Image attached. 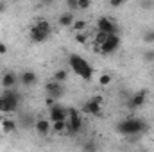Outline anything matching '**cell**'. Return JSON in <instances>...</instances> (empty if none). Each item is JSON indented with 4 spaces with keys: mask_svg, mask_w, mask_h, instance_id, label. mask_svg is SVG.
Segmentation results:
<instances>
[{
    "mask_svg": "<svg viewBox=\"0 0 154 152\" xmlns=\"http://www.w3.org/2000/svg\"><path fill=\"white\" fill-rule=\"evenodd\" d=\"M48 109H50V111H48V120H50V122L66 120V116H68V108H65V106H61V104H54V106H50Z\"/></svg>",
    "mask_w": 154,
    "mask_h": 152,
    "instance_id": "10",
    "label": "cell"
},
{
    "mask_svg": "<svg viewBox=\"0 0 154 152\" xmlns=\"http://www.w3.org/2000/svg\"><path fill=\"white\" fill-rule=\"evenodd\" d=\"M74 20H75V14H74V11H65V13H61V14H59V18H57V23H59L61 27H72Z\"/></svg>",
    "mask_w": 154,
    "mask_h": 152,
    "instance_id": "14",
    "label": "cell"
},
{
    "mask_svg": "<svg viewBox=\"0 0 154 152\" xmlns=\"http://www.w3.org/2000/svg\"><path fill=\"white\" fill-rule=\"evenodd\" d=\"M82 129V116L75 108H68V116H66V131L68 134H77Z\"/></svg>",
    "mask_w": 154,
    "mask_h": 152,
    "instance_id": "5",
    "label": "cell"
},
{
    "mask_svg": "<svg viewBox=\"0 0 154 152\" xmlns=\"http://www.w3.org/2000/svg\"><path fill=\"white\" fill-rule=\"evenodd\" d=\"M66 5H68V9H70V11H75V9H79L77 0H66Z\"/></svg>",
    "mask_w": 154,
    "mask_h": 152,
    "instance_id": "27",
    "label": "cell"
},
{
    "mask_svg": "<svg viewBox=\"0 0 154 152\" xmlns=\"http://www.w3.org/2000/svg\"><path fill=\"white\" fill-rule=\"evenodd\" d=\"M81 111L84 114H93V116L100 114V111H102V99H100V97H93V99L86 100V102L82 104Z\"/></svg>",
    "mask_w": 154,
    "mask_h": 152,
    "instance_id": "7",
    "label": "cell"
},
{
    "mask_svg": "<svg viewBox=\"0 0 154 152\" xmlns=\"http://www.w3.org/2000/svg\"><path fill=\"white\" fill-rule=\"evenodd\" d=\"M143 59H145V61H149V63L154 61V50H147V52L143 54Z\"/></svg>",
    "mask_w": 154,
    "mask_h": 152,
    "instance_id": "28",
    "label": "cell"
},
{
    "mask_svg": "<svg viewBox=\"0 0 154 152\" xmlns=\"http://www.w3.org/2000/svg\"><path fill=\"white\" fill-rule=\"evenodd\" d=\"M20 84L22 86H25V88H31V86H34L36 82H38V75L32 72V70H25V72H22L20 74Z\"/></svg>",
    "mask_w": 154,
    "mask_h": 152,
    "instance_id": "12",
    "label": "cell"
},
{
    "mask_svg": "<svg viewBox=\"0 0 154 152\" xmlns=\"http://www.w3.org/2000/svg\"><path fill=\"white\" fill-rule=\"evenodd\" d=\"M152 72H154V65H152Z\"/></svg>",
    "mask_w": 154,
    "mask_h": 152,
    "instance_id": "34",
    "label": "cell"
},
{
    "mask_svg": "<svg viewBox=\"0 0 154 152\" xmlns=\"http://www.w3.org/2000/svg\"><path fill=\"white\" fill-rule=\"evenodd\" d=\"M125 2H127V0H109V5H111V7H122Z\"/></svg>",
    "mask_w": 154,
    "mask_h": 152,
    "instance_id": "26",
    "label": "cell"
},
{
    "mask_svg": "<svg viewBox=\"0 0 154 152\" xmlns=\"http://www.w3.org/2000/svg\"><path fill=\"white\" fill-rule=\"evenodd\" d=\"M86 39H88V36H86L82 31H81V32H75V41H77V43L84 45V43H86Z\"/></svg>",
    "mask_w": 154,
    "mask_h": 152,
    "instance_id": "24",
    "label": "cell"
},
{
    "mask_svg": "<svg viewBox=\"0 0 154 152\" xmlns=\"http://www.w3.org/2000/svg\"><path fill=\"white\" fill-rule=\"evenodd\" d=\"M54 100H56V99H52V97H48V95H47V99H45V104H47V108H50V106H54V104H56Z\"/></svg>",
    "mask_w": 154,
    "mask_h": 152,
    "instance_id": "29",
    "label": "cell"
},
{
    "mask_svg": "<svg viewBox=\"0 0 154 152\" xmlns=\"http://www.w3.org/2000/svg\"><path fill=\"white\" fill-rule=\"evenodd\" d=\"M48 36H50V23L47 20H38L31 29V39L36 43H41Z\"/></svg>",
    "mask_w": 154,
    "mask_h": 152,
    "instance_id": "4",
    "label": "cell"
},
{
    "mask_svg": "<svg viewBox=\"0 0 154 152\" xmlns=\"http://www.w3.org/2000/svg\"><path fill=\"white\" fill-rule=\"evenodd\" d=\"M43 2H45L47 5H48V4H54V0H43Z\"/></svg>",
    "mask_w": 154,
    "mask_h": 152,
    "instance_id": "31",
    "label": "cell"
},
{
    "mask_svg": "<svg viewBox=\"0 0 154 152\" xmlns=\"http://www.w3.org/2000/svg\"><path fill=\"white\" fill-rule=\"evenodd\" d=\"M66 79H68V72H66V70H63V68H61V70H57V72L54 74V81H59V82H65Z\"/></svg>",
    "mask_w": 154,
    "mask_h": 152,
    "instance_id": "19",
    "label": "cell"
},
{
    "mask_svg": "<svg viewBox=\"0 0 154 152\" xmlns=\"http://www.w3.org/2000/svg\"><path fill=\"white\" fill-rule=\"evenodd\" d=\"M108 38H109V34H108V32H100V31H97V36H95V43H97V47H99V45H102Z\"/></svg>",
    "mask_w": 154,
    "mask_h": 152,
    "instance_id": "21",
    "label": "cell"
},
{
    "mask_svg": "<svg viewBox=\"0 0 154 152\" xmlns=\"http://www.w3.org/2000/svg\"><path fill=\"white\" fill-rule=\"evenodd\" d=\"M145 99H147V91H145V90L134 93V95L131 97V100H129V108H131V109H138L140 106L145 104Z\"/></svg>",
    "mask_w": 154,
    "mask_h": 152,
    "instance_id": "13",
    "label": "cell"
},
{
    "mask_svg": "<svg viewBox=\"0 0 154 152\" xmlns=\"http://www.w3.org/2000/svg\"><path fill=\"white\" fill-rule=\"evenodd\" d=\"M16 81H18V77L14 75L13 72H7V74H4V77H2V86L4 88H13L16 84Z\"/></svg>",
    "mask_w": 154,
    "mask_h": 152,
    "instance_id": "15",
    "label": "cell"
},
{
    "mask_svg": "<svg viewBox=\"0 0 154 152\" xmlns=\"http://www.w3.org/2000/svg\"><path fill=\"white\" fill-rule=\"evenodd\" d=\"M34 122H36V120H34L32 114H22V116H20V123H22L23 127H32Z\"/></svg>",
    "mask_w": 154,
    "mask_h": 152,
    "instance_id": "18",
    "label": "cell"
},
{
    "mask_svg": "<svg viewBox=\"0 0 154 152\" xmlns=\"http://www.w3.org/2000/svg\"><path fill=\"white\" fill-rule=\"evenodd\" d=\"M68 65H70L72 72H74L77 77H81L82 81H86V82H91V81H93V68H91V65H90L82 56H79V54H70Z\"/></svg>",
    "mask_w": 154,
    "mask_h": 152,
    "instance_id": "1",
    "label": "cell"
},
{
    "mask_svg": "<svg viewBox=\"0 0 154 152\" xmlns=\"http://www.w3.org/2000/svg\"><path fill=\"white\" fill-rule=\"evenodd\" d=\"M0 11H4V5H2V4H0Z\"/></svg>",
    "mask_w": 154,
    "mask_h": 152,
    "instance_id": "32",
    "label": "cell"
},
{
    "mask_svg": "<svg viewBox=\"0 0 154 152\" xmlns=\"http://www.w3.org/2000/svg\"><path fill=\"white\" fill-rule=\"evenodd\" d=\"M45 91H47V95L48 97H52V99H61L63 95H65V86H63V82H59V81H48L47 84H45Z\"/></svg>",
    "mask_w": 154,
    "mask_h": 152,
    "instance_id": "8",
    "label": "cell"
},
{
    "mask_svg": "<svg viewBox=\"0 0 154 152\" xmlns=\"http://www.w3.org/2000/svg\"><path fill=\"white\" fill-rule=\"evenodd\" d=\"M72 27H74V31H75V32H81V31H84V29H86V22H84V20H74Z\"/></svg>",
    "mask_w": 154,
    "mask_h": 152,
    "instance_id": "20",
    "label": "cell"
},
{
    "mask_svg": "<svg viewBox=\"0 0 154 152\" xmlns=\"http://www.w3.org/2000/svg\"><path fill=\"white\" fill-rule=\"evenodd\" d=\"M143 129H145V123H143V120H140V118H125V120H122L118 125H116V131L120 132V134H124V136H138V134H142L143 132Z\"/></svg>",
    "mask_w": 154,
    "mask_h": 152,
    "instance_id": "2",
    "label": "cell"
},
{
    "mask_svg": "<svg viewBox=\"0 0 154 152\" xmlns=\"http://www.w3.org/2000/svg\"><path fill=\"white\" fill-rule=\"evenodd\" d=\"M7 52V47H5V43H0V56L2 54H5Z\"/></svg>",
    "mask_w": 154,
    "mask_h": 152,
    "instance_id": "30",
    "label": "cell"
},
{
    "mask_svg": "<svg viewBox=\"0 0 154 152\" xmlns=\"http://www.w3.org/2000/svg\"><path fill=\"white\" fill-rule=\"evenodd\" d=\"M52 131L56 134H63L66 131V120H56V122H52Z\"/></svg>",
    "mask_w": 154,
    "mask_h": 152,
    "instance_id": "17",
    "label": "cell"
},
{
    "mask_svg": "<svg viewBox=\"0 0 154 152\" xmlns=\"http://www.w3.org/2000/svg\"><path fill=\"white\" fill-rule=\"evenodd\" d=\"M34 127H36V131H38L39 136H48V134L52 132V122L47 120V118H38V120L34 122Z\"/></svg>",
    "mask_w": 154,
    "mask_h": 152,
    "instance_id": "11",
    "label": "cell"
},
{
    "mask_svg": "<svg viewBox=\"0 0 154 152\" xmlns=\"http://www.w3.org/2000/svg\"><path fill=\"white\" fill-rule=\"evenodd\" d=\"M97 31L108 32V34H116V32H118V27H116V23L113 20H109V18H106V16H100V18L97 20Z\"/></svg>",
    "mask_w": 154,
    "mask_h": 152,
    "instance_id": "9",
    "label": "cell"
},
{
    "mask_svg": "<svg viewBox=\"0 0 154 152\" xmlns=\"http://www.w3.org/2000/svg\"><path fill=\"white\" fill-rule=\"evenodd\" d=\"M143 41L145 43H154V31L152 29H149V31L143 32Z\"/></svg>",
    "mask_w": 154,
    "mask_h": 152,
    "instance_id": "23",
    "label": "cell"
},
{
    "mask_svg": "<svg viewBox=\"0 0 154 152\" xmlns=\"http://www.w3.org/2000/svg\"><path fill=\"white\" fill-rule=\"evenodd\" d=\"M109 82H111V75L109 74H102V75L99 77V84L100 86H108Z\"/></svg>",
    "mask_w": 154,
    "mask_h": 152,
    "instance_id": "22",
    "label": "cell"
},
{
    "mask_svg": "<svg viewBox=\"0 0 154 152\" xmlns=\"http://www.w3.org/2000/svg\"><path fill=\"white\" fill-rule=\"evenodd\" d=\"M118 47H120V36L116 32V34H109V38L106 39L102 45H99V50H100V54L109 56V54H115L118 50Z\"/></svg>",
    "mask_w": 154,
    "mask_h": 152,
    "instance_id": "6",
    "label": "cell"
},
{
    "mask_svg": "<svg viewBox=\"0 0 154 152\" xmlns=\"http://www.w3.org/2000/svg\"><path fill=\"white\" fill-rule=\"evenodd\" d=\"M5 2H14V0H5Z\"/></svg>",
    "mask_w": 154,
    "mask_h": 152,
    "instance_id": "33",
    "label": "cell"
},
{
    "mask_svg": "<svg viewBox=\"0 0 154 152\" xmlns=\"http://www.w3.org/2000/svg\"><path fill=\"white\" fill-rule=\"evenodd\" d=\"M20 106V95L11 88H4L0 95V113H14Z\"/></svg>",
    "mask_w": 154,
    "mask_h": 152,
    "instance_id": "3",
    "label": "cell"
},
{
    "mask_svg": "<svg viewBox=\"0 0 154 152\" xmlns=\"http://www.w3.org/2000/svg\"><path fill=\"white\" fill-rule=\"evenodd\" d=\"M2 131L4 132H14L16 131V122L14 120H11V118H4L2 120Z\"/></svg>",
    "mask_w": 154,
    "mask_h": 152,
    "instance_id": "16",
    "label": "cell"
},
{
    "mask_svg": "<svg viewBox=\"0 0 154 152\" xmlns=\"http://www.w3.org/2000/svg\"><path fill=\"white\" fill-rule=\"evenodd\" d=\"M77 5L79 9H88L91 5V0H77Z\"/></svg>",
    "mask_w": 154,
    "mask_h": 152,
    "instance_id": "25",
    "label": "cell"
}]
</instances>
